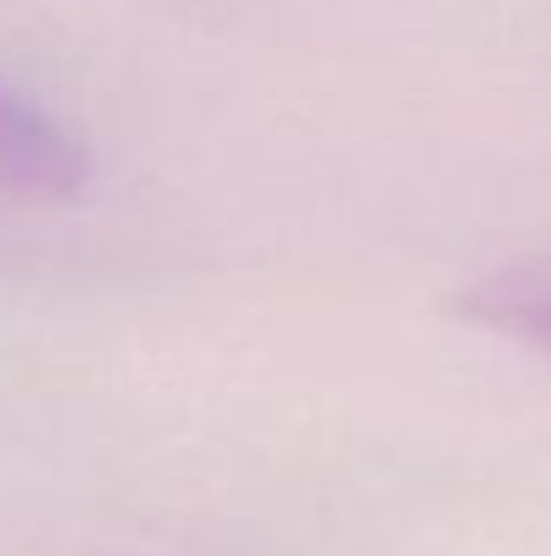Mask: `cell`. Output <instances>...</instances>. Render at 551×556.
Wrapping results in <instances>:
<instances>
[{
	"mask_svg": "<svg viewBox=\"0 0 551 556\" xmlns=\"http://www.w3.org/2000/svg\"><path fill=\"white\" fill-rule=\"evenodd\" d=\"M454 314L551 357V254L498 265L454 292Z\"/></svg>",
	"mask_w": 551,
	"mask_h": 556,
	"instance_id": "obj_2",
	"label": "cell"
},
{
	"mask_svg": "<svg viewBox=\"0 0 551 556\" xmlns=\"http://www.w3.org/2000/svg\"><path fill=\"white\" fill-rule=\"evenodd\" d=\"M87 147L33 98L0 81V200L16 205H65L87 189Z\"/></svg>",
	"mask_w": 551,
	"mask_h": 556,
	"instance_id": "obj_1",
	"label": "cell"
}]
</instances>
